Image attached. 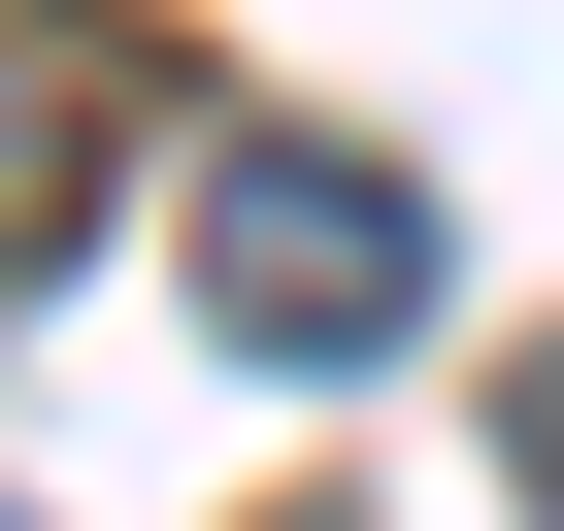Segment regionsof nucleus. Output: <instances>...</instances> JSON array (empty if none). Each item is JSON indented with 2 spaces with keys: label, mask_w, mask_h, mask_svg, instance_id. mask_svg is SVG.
Instances as JSON below:
<instances>
[{
  "label": "nucleus",
  "mask_w": 564,
  "mask_h": 531,
  "mask_svg": "<svg viewBox=\"0 0 564 531\" xmlns=\"http://www.w3.org/2000/svg\"><path fill=\"white\" fill-rule=\"evenodd\" d=\"M399 300H432V199H399L366 133H232V166H199V333H232V366H366Z\"/></svg>",
  "instance_id": "obj_1"
},
{
  "label": "nucleus",
  "mask_w": 564,
  "mask_h": 531,
  "mask_svg": "<svg viewBox=\"0 0 564 531\" xmlns=\"http://www.w3.org/2000/svg\"><path fill=\"white\" fill-rule=\"evenodd\" d=\"M133 166V0H0V266H67Z\"/></svg>",
  "instance_id": "obj_2"
},
{
  "label": "nucleus",
  "mask_w": 564,
  "mask_h": 531,
  "mask_svg": "<svg viewBox=\"0 0 564 531\" xmlns=\"http://www.w3.org/2000/svg\"><path fill=\"white\" fill-rule=\"evenodd\" d=\"M265 531H366V498H265Z\"/></svg>",
  "instance_id": "obj_3"
}]
</instances>
